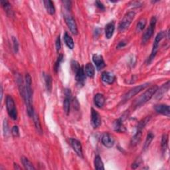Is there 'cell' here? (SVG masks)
I'll return each instance as SVG.
<instances>
[{"label":"cell","instance_id":"11","mask_svg":"<svg viewBox=\"0 0 170 170\" xmlns=\"http://www.w3.org/2000/svg\"><path fill=\"white\" fill-rule=\"evenodd\" d=\"M101 141L102 144L108 148H111L114 144V139L113 136L109 133L104 134L102 136Z\"/></svg>","mask_w":170,"mask_h":170},{"label":"cell","instance_id":"14","mask_svg":"<svg viewBox=\"0 0 170 170\" xmlns=\"http://www.w3.org/2000/svg\"><path fill=\"white\" fill-rule=\"evenodd\" d=\"M155 111L158 113L161 114L165 116H169L170 114V109L169 106L167 105H163V104H160L155 106Z\"/></svg>","mask_w":170,"mask_h":170},{"label":"cell","instance_id":"19","mask_svg":"<svg viewBox=\"0 0 170 170\" xmlns=\"http://www.w3.org/2000/svg\"><path fill=\"white\" fill-rule=\"evenodd\" d=\"M43 3L45 5V8L48 13L51 15H53L55 13V8H54V3L52 1H51V0H46V1H43Z\"/></svg>","mask_w":170,"mask_h":170},{"label":"cell","instance_id":"29","mask_svg":"<svg viewBox=\"0 0 170 170\" xmlns=\"http://www.w3.org/2000/svg\"><path fill=\"white\" fill-rule=\"evenodd\" d=\"M169 81H167V83H166L165 85H163L160 90H157V92H158L157 96L158 98H161L162 96H163V95H164V93H166L167 91L169 90Z\"/></svg>","mask_w":170,"mask_h":170},{"label":"cell","instance_id":"20","mask_svg":"<svg viewBox=\"0 0 170 170\" xmlns=\"http://www.w3.org/2000/svg\"><path fill=\"white\" fill-rule=\"evenodd\" d=\"M85 73L87 76L90 78L94 77L95 74V69L93 64L90 63H87L85 67Z\"/></svg>","mask_w":170,"mask_h":170},{"label":"cell","instance_id":"10","mask_svg":"<svg viewBox=\"0 0 170 170\" xmlns=\"http://www.w3.org/2000/svg\"><path fill=\"white\" fill-rule=\"evenodd\" d=\"M70 143L71 146H72L74 151L76 153L79 157L83 158V147L80 142L75 138H70Z\"/></svg>","mask_w":170,"mask_h":170},{"label":"cell","instance_id":"33","mask_svg":"<svg viewBox=\"0 0 170 170\" xmlns=\"http://www.w3.org/2000/svg\"><path fill=\"white\" fill-rule=\"evenodd\" d=\"M12 42H13V47L15 53H17L19 51V43L16 37H12Z\"/></svg>","mask_w":170,"mask_h":170},{"label":"cell","instance_id":"27","mask_svg":"<svg viewBox=\"0 0 170 170\" xmlns=\"http://www.w3.org/2000/svg\"><path fill=\"white\" fill-rule=\"evenodd\" d=\"M1 4L2 5V7L3 8L5 12H6V13L8 15H12L13 13V10H12V6H11L12 5L9 3V2L8 1H1Z\"/></svg>","mask_w":170,"mask_h":170},{"label":"cell","instance_id":"3","mask_svg":"<svg viewBox=\"0 0 170 170\" xmlns=\"http://www.w3.org/2000/svg\"><path fill=\"white\" fill-rule=\"evenodd\" d=\"M135 15L134 12H129L124 16L118 26V30L120 32H124L128 28L135 18Z\"/></svg>","mask_w":170,"mask_h":170},{"label":"cell","instance_id":"8","mask_svg":"<svg viewBox=\"0 0 170 170\" xmlns=\"http://www.w3.org/2000/svg\"><path fill=\"white\" fill-rule=\"evenodd\" d=\"M75 79L78 85L83 86L86 80V74L83 67H79V69L75 71Z\"/></svg>","mask_w":170,"mask_h":170},{"label":"cell","instance_id":"38","mask_svg":"<svg viewBox=\"0 0 170 170\" xmlns=\"http://www.w3.org/2000/svg\"><path fill=\"white\" fill-rule=\"evenodd\" d=\"M63 4H64V8L68 9V10H70V8H71V2L70 1H63Z\"/></svg>","mask_w":170,"mask_h":170},{"label":"cell","instance_id":"15","mask_svg":"<svg viewBox=\"0 0 170 170\" xmlns=\"http://www.w3.org/2000/svg\"><path fill=\"white\" fill-rule=\"evenodd\" d=\"M116 79V76L115 75L111 73L108 72V71H105L102 74V80L103 82L107 84H112Z\"/></svg>","mask_w":170,"mask_h":170},{"label":"cell","instance_id":"16","mask_svg":"<svg viewBox=\"0 0 170 170\" xmlns=\"http://www.w3.org/2000/svg\"><path fill=\"white\" fill-rule=\"evenodd\" d=\"M115 30V24L114 21L110 22L106 25L105 27V36L107 39H111L113 36L114 32Z\"/></svg>","mask_w":170,"mask_h":170},{"label":"cell","instance_id":"6","mask_svg":"<svg viewBox=\"0 0 170 170\" xmlns=\"http://www.w3.org/2000/svg\"><path fill=\"white\" fill-rule=\"evenodd\" d=\"M149 85H150L149 83H144V84L140 85L138 86H136V87L133 88V89H131L130 91H128L126 94L124 95V100L125 101H127V100L131 99V98L134 96L135 95H136L140 92H141L142 90L145 89L146 87L148 86Z\"/></svg>","mask_w":170,"mask_h":170},{"label":"cell","instance_id":"21","mask_svg":"<svg viewBox=\"0 0 170 170\" xmlns=\"http://www.w3.org/2000/svg\"><path fill=\"white\" fill-rule=\"evenodd\" d=\"M142 130H137L136 133L134 134V136L132 137V138L131 140V146H136L138 143H140V142L141 140V137H142Z\"/></svg>","mask_w":170,"mask_h":170},{"label":"cell","instance_id":"31","mask_svg":"<svg viewBox=\"0 0 170 170\" xmlns=\"http://www.w3.org/2000/svg\"><path fill=\"white\" fill-rule=\"evenodd\" d=\"M146 25V19H140L138 23H137L136 25V31L137 32H141L144 30Z\"/></svg>","mask_w":170,"mask_h":170},{"label":"cell","instance_id":"18","mask_svg":"<svg viewBox=\"0 0 170 170\" xmlns=\"http://www.w3.org/2000/svg\"><path fill=\"white\" fill-rule=\"evenodd\" d=\"M94 101H95V105L98 107V108H102L104 105H105V96L102 94H100V93H98L94 98Z\"/></svg>","mask_w":170,"mask_h":170},{"label":"cell","instance_id":"13","mask_svg":"<svg viewBox=\"0 0 170 170\" xmlns=\"http://www.w3.org/2000/svg\"><path fill=\"white\" fill-rule=\"evenodd\" d=\"M92 61L95 64L98 70H100L105 67L106 64L102 55L98 54H95L92 57Z\"/></svg>","mask_w":170,"mask_h":170},{"label":"cell","instance_id":"40","mask_svg":"<svg viewBox=\"0 0 170 170\" xmlns=\"http://www.w3.org/2000/svg\"><path fill=\"white\" fill-rule=\"evenodd\" d=\"M14 168L16 169H21V167L19 166V165L17 163H14Z\"/></svg>","mask_w":170,"mask_h":170},{"label":"cell","instance_id":"1","mask_svg":"<svg viewBox=\"0 0 170 170\" xmlns=\"http://www.w3.org/2000/svg\"><path fill=\"white\" fill-rule=\"evenodd\" d=\"M157 90H158V86H157L154 85V86H151L150 89H147L144 93V94H142L138 98V99L136 100V102L134 103L135 107H136V108L140 107V106H142L143 105H144V104L146 103L147 102H148L152 98L153 95H154L155 93L157 92Z\"/></svg>","mask_w":170,"mask_h":170},{"label":"cell","instance_id":"12","mask_svg":"<svg viewBox=\"0 0 170 170\" xmlns=\"http://www.w3.org/2000/svg\"><path fill=\"white\" fill-rule=\"evenodd\" d=\"M65 98L63 101V110L64 112L69 114L70 108V99H71V92L69 89H66L64 91Z\"/></svg>","mask_w":170,"mask_h":170},{"label":"cell","instance_id":"7","mask_svg":"<svg viewBox=\"0 0 170 170\" xmlns=\"http://www.w3.org/2000/svg\"><path fill=\"white\" fill-rule=\"evenodd\" d=\"M65 22L67 23L68 27L69 28L71 33L75 35H76L78 34V29H77V25H76V21L74 19V18L72 16L70 15H66L64 17Z\"/></svg>","mask_w":170,"mask_h":170},{"label":"cell","instance_id":"25","mask_svg":"<svg viewBox=\"0 0 170 170\" xmlns=\"http://www.w3.org/2000/svg\"><path fill=\"white\" fill-rule=\"evenodd\" d=\"M95 167L96 169L98 170H104L105 167H104V163L102 161V159L99 156H96L95 158Z\"/></svg>","mask_w":170,"mask_h":170},{"label":"cell","instance_id":"28","mask_svg":"<svg viewBox=\"0 0 170 170\" xmlns=\"http://www.w3.org/2000/svg\"><path fill=\"white\" fill-rule=\"evenodd\" d=\"M44 79L45 82V86L47 91L51 92L52 89V78L49 74L44 75Z\"/></svg>","mask_w":170,"mask_h":170},{"label":"cell","instance_id":"36","mask_svg":"<svg viewBox=\"0 0 170 170\" xmlns=\"http://www.w3.org/2000/svg\"><path fill=\"white\" fill-rule=\"evenodd\" d=\"M95 5H96V6L98 9H100L101 11H104V10L105 9V5H104L103 3H102L101 2H100V1H96V2H95Z\"/></svg>","mask_w":170,"mask_h":170},{"label":"cell","instance_id":"2","mask_svg":"<svg viewBox=\"0 0 170 170\" xmlns=\"http://www.w3.org/2000/svg\"><path fill=\"white\" fill-rule=\"evenodd\" d=\"M6 100L5 101V103H6L7 111L9 117L13 120H16L18 118V112L17 109H16L15 107L14 100L13 99V98L12 96L8 95L6 96V100Z\"/></svg>","mask_w":170,"mask_h":170},{"label":"cell","instance_id":"17","mask_svg":"<svg viewBox=\"0 0 170 170\" xmlns=\"http://www.w3.org/2000/svg\"><path fill=\"white\" fill-rule=\"evenodd\" d=\"M114 128L115 131L120 133H123L126 131V128L122 123V120L121 118L115 120L114 122Z\"/></svg>","mask_w":170,"mask_h":170},{"label":"cell","instance_id":"5","mask_svg":"<svg viewBox=\"0 0 170 170\" xmlns=\"http://www.w3.org/2000/svg\"><path fill=\"white\" fill-rule=\"evenodd\" d=\"M156 18L155 17H152L151 20H150V26L148 27V28H147L146 31L144 32V33L142 36V43L145 44L147 42L150 38L152 37V36L153 34V31L155 30V27L156 25Z\"/></svg>","mask_w":170,"mask_h":170},{"label":"cell","instance_id":"34","mask_svg":"<svg viewBox=\"0 0 170 170\" xmlns=\"http://www.w3.org/2000/svg\"><path fill=\"white\" fill-rule=\"evenodd\" d=\"M12 134L15 138L19 136V129L18 126H14L12 129Z\"/></svg>","mask_w":170,"mask_h":170},{"label":"cell","instance_id":"30","mask_svg":"<svg viewBox=\"0 0 170 170\" xmlns=\"http://www.w3.org/2000/svg\"><path fill=\"white\" fill-rule=\"evenodd\" d=\"M153 138H154V135H153L152 132H150H150H148V134H147V135L146 142H145L144 147H143L144 150H146L147 148H148Z\"/></svg>","mask_w":170,"mask_h":170},{"label":"cell","instance_id":"37","mask_svg":"<svg viewBox=\"0 0 170 170\" xmlns=\"http://www.w3.org/2000/svg\"><path fill=\"white\" fill-rule=\"evenodd\" d=\"M8 122L6 120H4L3 122V132H4V134L6 135L8 133Z\"/></svg>","mask_w":170,"mask_h":170},{"label":"cell","instance_id":"24","mask_svg":"<svg viewBox=\"0 0 170 170\" xmlns=\"http://www.w3.org/2000/svg\"><path fill=\"white\" fill-rule=\"evenodd\" d=\"M21 163L23 164V166H24L25 169H28V170H33L35 169V167L33 165V163L25 157H21Z\"/></svg>","mask_w":170,"mask_h":170},{"label":"cell","instance_id":"32","mask_svg":"<svg viewBox=\"0 0 170 170\" xmlns=\"http://www.w3.org/2000/svg\"><path fill=\"white\" fill-rule=\"evenodd\" d=\"M63 54H59L57 59V61H56V62H55V63H54V71H55V73H57L59 71L60 65H61V63L63 61Z\"/></svg>","mask_w":170,"mask_h":170},{"label":"cell","instance_id":"4","mask_svg":"<svg viewBox=\"0 0 170 170\" xmlns=\"http://www.w3.org/2000/svg\"><path fill=\"white\" fill-rule=\"evenodd\" d=\"M165 37H166V32L165 31H161L156 35V37L155 38V40H154V43H153V45L152 53H151L150 56L148 59V61H147V62H148V64H150L153 61V59L155 58V57L156 55V53L157 52L159 44H160V42L163 39V38H165Z\"/></svg>","mask_w":170,"mask_h":170},{"label":"cell","instance_id":"35","mask_svg":"<svg viewBox=\"0 0 170 170\" xmlns=\"http://www.w3.org/2000/svg\"><path fill=\"white\" fill-rule=\"evenodd\" d=\"M55 45H56V49H57V51H59L60 49H61V39H60V36L59 35L57 38L56 39V43H55Z\"/></svg>","mask_w":170,"mask_h":170},{"label":"cell","instance_id":"9","mask_svg":"<svg viewBox=\"0 0 170 170\" xmlns=\"http://www.w3.org/2000/svg\"><path fill=\"white\" fill-rule=\"evenodd\" d=\"M101 117L100 114L94 108H92L91 112V124L95 129L98 128L101 124Z\"/></svg>","mask_w":170,"mask_h":170},{"label":"cell","instance_id":"22","mask_svg":"<svg viewBox=\"0 0 170 170\" xmlns=\"http://www.w3.org/2000/svg\"><path fill=\"white\" fill-rule=\"evenodd\" d=\"M63 39H64V41L66 44V45H67L69 49H73L74 48V46H75V43H74V41H73V38L71 37L67 32L65 33L64 35V37H63Z\"/></svg>","mask_w":170,"mask_h":170},{"label":"cell","instance_id":"26","mask_svg":"<svg viewBox=\"0 0 170 170\" xmlns=\"http://www.w3.org/2000/svg\"><path fill=\"white\" fill-rule=\"evenodd\" d=\"M167 146H168V135L165 134L162 136L161 142V147L163 153L166 152L167 148Z\"/></svg>","mask_w":170,"mask_h":170},{"label":"cell","instance_id":"39","mask_svg":"<svg viewBox=\"0 0 170 170\" xmlns=\"http://www.w3.org/2000/svg\"><path fill=\"white\" fill-rule=\"evenodd\" d=\"M126 45V43L124 41H121V42L119 43L118 45V48H122V47H124Z\"/></svg>","mask_w":170,"mask_h":170},{"label":"cell","instance_id":"23","mask_svg":"<svg viewBox=\"0 0 170 170\" xmlns=\"http://www.w3.org/2000/svg\"><path fill=\"white\" fill-rule=\"evenodd\" d=\"M33 121L35 123V128L37 130V131L39 134H43V130L41 128V122L39 118V116L37 114H34L33 116Z\"/></svg>","mask_w":170,"mask_h":170}]
</instances>
